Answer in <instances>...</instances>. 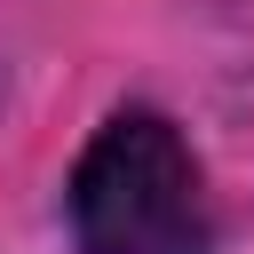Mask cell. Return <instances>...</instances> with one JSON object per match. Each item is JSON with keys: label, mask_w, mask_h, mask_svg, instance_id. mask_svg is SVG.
Returning <instances> with one entry per match:
<instances>
[{"label": "cell", "mask_w": 254, "mask_h": 254, "mask_svg": "<svg viewBox=\"0 0 254 254\" xmlns=\"http://www.w3.org/2000/svg\"><path fill=\"white\" fill-rule=\"evenodd\" d=\"M79 254H206V190L159 111H119L71 175Z\"/></svg>", "instance_id": "6da1fadb"}]
</instances>
